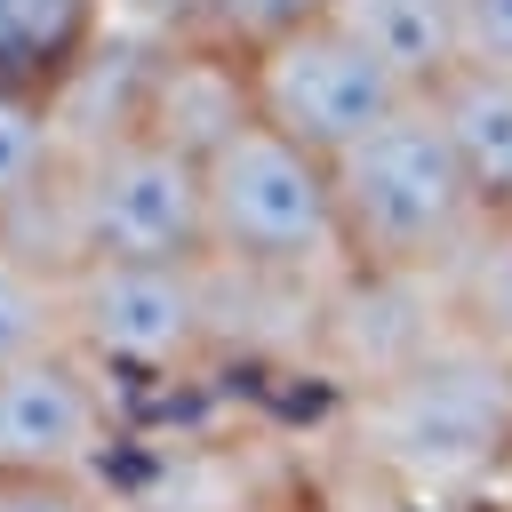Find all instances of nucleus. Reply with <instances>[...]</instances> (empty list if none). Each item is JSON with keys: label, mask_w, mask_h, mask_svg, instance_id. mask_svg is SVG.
Instances as JSON below:
<instances>
[{"label": "nucleus", "mask_w": 512, "mask_h": 512, "mask_svg": "<svg viewBox=\"0 0 512 512\" xmlns=\"http://www.w3.org/2000/svg\"><path fill=\"white\" fill-rule=\"evenodd\" d=\"M328 184H336L344 264L360 280H448L488 232V208L472 200L432 96L368 128L352 152H336Z\"/></svg>", "instance_id": "1"}, {"label": "nucleus", "mask_w": 512, "mask_h": 512, "mask_svg": "<svg viewBox=\"0 0 512 512\" xmlns=\"http://www.w3.org/2000/svg\"><path fill=\"white\" fill-rule=\"evenodd\" d=\"M8 240H24L48 264H208V176L192 152L120 128L104 144H80L56 200L24 216Z\"/></svg>", "instance_id": "2"}, {"label": "nucleus", "mask_w": 512, "mask_h": 512, "mask_svg": "<svg viewBox=\"0 0 512 512\" xmlns=\"http://www.w3.org/2000/svg\"><path fill=\"white\" fill-rule=\"evenodd\" d=\"M360 448L408 488H464L512 448V368L488 360L464 328L424 336L408 360L368 376Z\"/></svg>", "instance_id": "3"}, {"label": "nucleus", "mask_w": 512, "mask_h": 512, "mask_svg": "<svg viewBox=\"0 0 512 512\" xmlns=\"http://www.w3.org/2000/svg\"><path fill=\"white\" fill-rule=\"evenodd\" d=\"M200 176H208V264L216 272L272 280V288H312L328 272H352L320 152L248 120L232 144L200 160Z\"/></svg>", "instance_id": "4"}, {"label": "nucleus", "mask_w": 512, "mask_h": 512, "mask_svg": "<svg viewBox=\"0 0 512 512\" xmlns=\"http://www.w3.org/2000/svg\"><path fill=\"white\" fill-rule=\"evenodd\" d=\"M64 336L120 384L176 376L216 336V272L208 264H72Z\"/></svg>", "instance_id": "5"}, {"label": "nucleus", "mask_w": 512, "mask_h": 512, "mask_svg": "<svg viewBox=\"0 0 512 512\" xmlns=\"http://www.w3.org/2000/svg\"><path fill=\"white\" fill-rule=\"evenodd\" d=\"M248 80H256V120L280 128L288 144L320 152V160L352 152V144H360L368 128H384L392 112L424 104V96H416L384 56H368L336 16H320V24H304V32L272 40V48H256V56H248Z\"/></svg>", "instance_id": "6"}, {"label": "nucleus", "mask_w": 512, "mask_h": 512, "mask_svg": "<svg viewBox=\"0 0 512 512\" xmlns=\"http://www.w3.org/2000/svg\"><path fill=\"white\" fill-rule=\"evenodd\" d=\"M120 376L72 336L0 368V480H104L120 456Z\"/></svg>", "instance_id": "7"}, {"label": "nucleus", "mask_w": 512, "mask_h": 512, "mask_svg": "<svg viewBox=\"0 0 512 512\" xmlns=\"http://www.w3.org/2000/svg\"><path fill=\"white\" fill-rule=\"evenodd\" d=\"M248 120H256V80H248L240 48H224L208 32H168L144 48V72H136V128L144 136L208 160Z\"/></svg>", "instance_id": "8"}, {"label": "nucleus", "mask_w": 512, "mask_h": 512, "mask_svg": "<svg viewBox=\"0 0 512 512\" xmlns=\"http://www.w3.org/2000/svg\"><path fill=\"white\" fill-rule=\"evenodd\" d=\"M112 0H0V88L64 104L104 56Z\"/></svg>", "instance_id": "9"}, {"label": "nucleus", "mask_w": 512, "mask_h": 512, "mask_svg": "<svg viewBox=\"0 0 512 512\" xmlns=\"http://www.w3.org/2000/svg\"><path fill=\"white\" fill-rule=\"evenodd\" d=\"M432 112L464 160L472 200L488 208V224L512 216V72L504 64H456L432 88Z\"/></svg>", "instance_id": "10"}, {"label": "nucleus", "mask_w": 512, "mask_h": 512, "mask_svg": "<svg viewBox=\"0 0 512 512\" xmlns=\"http://www.w3.org/2000/svg\"><path fill=\"white\" fill-rule=\"evenodd\" d=\"M328 16L368 56H384L416 96H432L464 64V16H456V0H336Z\"/></svg>", "instance_id": "11"}, {"label": "nucleus", "mask_w": 512, "mask_h": 512, "mask_svg": "<svg viewBox=\"0 0 512 512\" xmlns=\"http://www.w3.org/2000/svg\"><path fill=\"white\" fill-rule=\"evenodd\" d=\"M64 168H72V136H64L56 104L0 88V232L40 216L64 184Z\"/></svg>", "instance_id": "12"}, {"label": "nucleus", "mask_w": 512, "mask_h": 512, "mask_svg": "<svg viewBox=\"0 0 512 512\" xmlns=\"http://www.w3.org/2000/svg\"><path fill=\"white\" fill-rule=\"evenodd\" d=\"M64 344V264L0 232V368Z\"/></svg>", "instance_id": "13"}, {"label": "nucleus", "mask_w": 512, "mask_h": 512, "mask_svg": "<svg viewBox=\"0 0 512 512\" xmlns=\"http://www.w3.org/2000/svg\"><path fill=\"white\" fill-rule=\"evenodd\" d=\"M448 312H456V328H464L488 360L512 368V216L488 224V232L472 240V256L448 272Z\"/></svg>", "instance_id": "14"}, {"label": "nucleus", "mask_w": 512, "mask_h": 512, "mask_svg": "<svg viewBox=\"0 0 512 512\" xmlns=\"http://www.w3.org/2000/svg\"><path fill=\"white\" fill-rule=\"evenodd\" d=\"M328 8H336V0H192V32H208V40L240 48V56H256V48H272V40L304 32V24H320Z\"/></svg>", "instance_id": "15"}, {"label": "nucleus", "mask_w": 512, "mask_h": 512, "mask_svg": "<svg viewBox=\"0 0 512 512\" xmlns=\"http://www.w3.org/2000/svg\"><path fill=\"white\" fill-rule=\"evenodd\" d=\"M456 16H464V64L512 72V0H456Z\"/></svg>", "instance_id": "16"}, {"label": "nucleus", "mask_w": 512, "mask_h": 512, "mask_svg": "<svg viewBox=\"0 0 512 512\" xmlns=\"http://www.w3.org/2000/svg\"><path fill=\"white\" fill-rule=\"evenodd\" d=\"M0 512H104L88 480H0Z\"/></svg>", "instance_id": "17"}]
</instances>
